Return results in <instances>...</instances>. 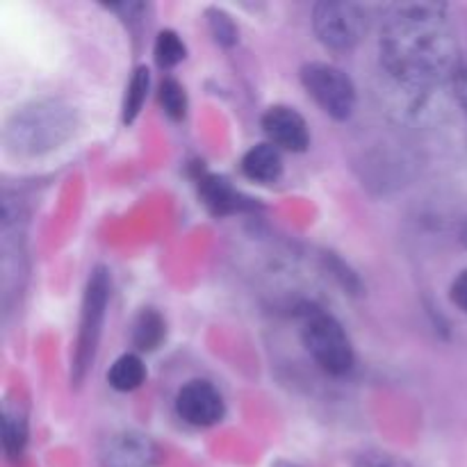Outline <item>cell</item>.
<instances>
[{
  "label": "cell",
  "mask_w": 467,
  "mask_h": 467,
  "mask_svg": "<svg viewBox=\"0 0 467 467\" xmlns=\"http://www.w3.org/2000/svg\"><path fill=\"white\" fill-rule=\"evenodd\" d=\"M381 62L409 89L451 82L463 59L445 5H395L381 27Z\"/></svg>",
  "instance_id": "cell-1"
},
{
  "label": "cell",
  "mask_w": 467,
  "mask_h": 467,
  "mask_svg": "<svg viewBox=\"0 0 467 467\" xmlns=\"http://www.w3.org/2000/svg\"><path fill=\"white\" fill-rule=\"evenodd\" d=\"M78 112L59 99H41L23 105L5 123L3 144L16 158H39L73 137Z\"/></svg>",
  "instance_id": "cell-2"
},
{
  "label": "cell",
  "mask_w": 467,
  "mask_h": 467,
  "mask_svg": "<svg viewBox=\"0 0 467 467\" xmlns=\"http://www.w3.org/2000/svg\"><path fill=\"white\" fill-rule=\"evenodd\" d=\"M301 340H304V347L313 356L315 363L333 377H342L354 365V347H351L345 328L333 315L324 313V310H304Z\"/></svg>",
  "instance_id": "cell-3"
},
{
  "label": "cell",
  "mask_w": 467,
  "mask_h": 467,
  "mask_svg": "<svg viewBox=\"0 0 467 467\" xmlns=\"http://www.w3.org/2000/svg\"><path fill=\"white\" fill-rule=\"evenodd\" d=\"M109 274L108 269L96 267L91 272L89 281H87L85 296H82V313H80V327H78L76 349H73V381H85L87 372H89L91 363L96 358V349H99L100 331H103L105 310H108L109 301Z\"/></svg>",
  "instance_id": "cell-4"
},
{
  "label": "cell",
  "mask_w": 467,
  "mask_h": 467,
  "mask_svg": "<svg viewBox=\"0 0 467 467\" xmlns=\"http://www.w3.org/2000/svg\"><path fill=\"white\" fill-rule=\"evenodd\" d=\"M301 85L328 117L345 121L354 112L356 87L342 68L327 62H308L301 68Z\"/></svg>",
  "instance_id": "cell-5"
},
{
  "label": "cell",
  "mask_w": 467,
  "mask_h": 467,
  "mask_svg": "<svg viewBox=\"0 0 467 467\" xmlns=\"http://www.w3.org/2000/svg\"><path fill=\"white\" fill-rule=\"evenodd\" d=\"M365 12L360 5L347 0H324L313 7V30L331 50H351L363 39Z\"/></svg>",
  "instance_id": "cell-6"
},
{
  "label": "cell",
  "mask_w": 467,
  "mask_h": 467,
  "mask_svg": "<svg viewBox=\"0 0 467 467\" xmlns=\"http://www.w3.org/2000/svg\"><path fill=\"white\" fill-rule=\"evenodd\" d=\"M176 413L182 422L205 429L222 422L223 413H226V404H223V397L219 395L213 383L196 379V381L185 383L178 390Z\"/></svg>",
  "instance_id": "cell-7"
},
{
  "label": "cell",
  "mask_w": 467,
  "mask_h": 467,
  "mask_svg": "<svg viewBox=\"0 0 467 467\" xmlns=\"http://www.w3.org/2000/svg\"><path fill=\"white\" fill-rule=\"evenodd\" d=\"M158 445L140 431H119L105 441L100 467H155Z\"/></svg>",
  "instance_id": "cell-8"
},
{
  "label": "cell",
  "mask_w": 467,
  "mask_h": 467,
  "mask_svg": "<svg viewBox=\"0 0 467 467\" xmlns=\"http://www.w3.org/2000/svg\"><path fill=\"white\" fill-rule=\"evenodd\" d=\"M263 130L269 137V144L276 149L304 153L310 146V132L306 119L287 105H272L263 114Z\"/></svg>",
  "instance_id": "cell-9"
},
{
  "label": "cell",
  "mask_w": 467,
  "mask_h": 467,
  "mask_svg": "<svg viewBox=\"0 0 467 467\" xmlns=\"http://www.w3.org/2000/svg\"><path fill=\"white\" fill-rule=\"evenodd\" d=\"M199 194L205 208L217 217L233 213H244L254 208V201L242 196L226 178L214 176V173H201L199 178Z\"/></svg>",
  "instance_id": "cell-10"
},
{
  "label": "cell",
  "mask_w": 467,
  "mask_h": 467,
  "mask_svg": "<svg viewBox=\"0 0 467 467\" xmlns=\"http://www.w3.org/2000/svg\"><path fill=\"white\" fill-rule=\"evenodd\" d=\"M242 173H244L249 181L263 182H276L283 173V158L281 150L274 144H258L254 149H249L242 158Z\"/></svg>",
  "instance_id": "cell-11"
},
{
  "label": "cell",
  "mask_w": 467,
  "mask_h": 467,
  "mask_svg": "<svg viewBox=\"0 0 467 467\" xmlns=\"http://www.w3.org/2000/svg\"><path fill=\"white\" fill-rule=\"evenodd\" d=\"M27 445V413L18 401L3 406V447L7 459L16 461Z\"/></svg>",
  "instance_id": "cell-12"
},
{
  "label": "cell",
  "mask_w": 467,
  "mask_h": 467,
  "mask_svg": "<svg viewBox=\"0 0 467 467\" xmlns=\"http://www.w3.org/2000/svg\"><path fill=\"white\" fill-rule=\"evenodd\" d=\"M167 336V322L153 308H144L132 322V345L140 351H155Z\"/></svg>",
  "instance_id": "cell-13"
},
{
  "label": "cell",
  "mask_w": 467,
  "mask_h": 467,
  "mask_svg": "<svg viewBox=\"0 0 467 467\" xmlns=\"http://www.w3.org/2000/svg\"><path fill=\"white\" fill-rule=\"evenodd\" d=\"M146 368L140 356L123 354L112 363L108 372V383L119 392H132L144 383Z\"/></svg>",
  "instance_id": "cell-14"
},
{
  "label": "cell",
  "mask_w": 467,
  "mask_h": 467,
  "mask_svg": "<svg viewBox=\"0 0 467 467\" xmlns=\"http://www.w3.org/2000/svg\"><path fill=\"white\" fill-rule=\"evenodd\" d=\"M149 85H150L149 68L146 67L135 68L130 82H128L126 99H123V123H132L137 119V114L141 112L146 94H149Z\"/></svg>",
  "instance_id": "cell-15"
},
{
  "label": "cell",
  "mask_w": 467,
  "mask_h": 467,
  "mask_svg": "<svg viewBox=\"0 0 467 467\" xmlns=\"http://www.w3.org/2000/svg\"><path fill=\"white\" fill-rule=\"evenodd\" d=\"M160 105H162L164 114L173 121H182L187 114V94L185 87L176 80V78H164L160 85Z\"/></svg>",
  "instance_id": "cell-16"
},
{
  "label": "cell",
  "mask_w": 467,
  "mask_h": 467,
  "mask_svg": "<svg viewBox=\"0 0 467 467\" xmlns=\"http://www.w3.org/2000/svg\"><path fill=\"white\" fill-rule=\"evenodd\" d=\"M187 48L173 30H162L155 39V62L160 68H173L185 59Z\"/></svg>",
  "instance_id": "cell-17"
},
{
  "label": "cell",
  "mask_w": 467,
  "mask_h": 467,
  "mask_svg": "<svg viewBox=\"0 0 467 467\" xmlns=\"http://www.w3.org/2000/svg\"><path fill=\"white\" fill-rule=\"evenodd\" d=\"M208 26H210V32H213L214 41H217L219 46H226V48H231V46L237 44V26L235 21H233L231 16H228L223 9H208Z\"/></svg>",
  "instance_id": "cell-18"
},
{
  "label": "cell",
  "mask_w": 467,
  "mask_h": 467,
  "mask_svg": "<svg viewBox=\"0 0 467 467\" xmlns=\"http://www.w3.org/2000/svg\"><path fill=\"white\" fill-rule=\"evenodd\" d=\"M451 89H454L456 100L461 103V108L467 112V59H463L456 71V76L451 78Z\"/></svg>",
  "instance_id": "cell-19"
},
{
  "label": "cell",
  "mask_w": 467,
  "mask_h": 467,
  "mask_svg": "<svg viewBox=\"0 0 467 467\" xmlns=\"http://www.w3.org/2000/svg\"><path fill=\"white\" fill-rule=\"evenodd\" d=\"M450 296H451V301H454V304L459 306V308L467 315V269H465V272H461L459 276L454 278V283H451Z\"/></svg>",
  "instance_id": "cell-20"
},
{
  "label": "cell",
  "mask_w": 467,
  "mask_h": 467,
  "mask_svg": "<svg viewBox=\"0 0 467 467\" xmlns=\"http://www.w3.org/2000/svg\"><path fill=\"white\" fill-rule=\"evenodd\" d=\"M356 467H400L386 454H363Z\"/></svg>",
  "instance_id": "cell-21"
},
{
  "label": "cell",
  "mask_w": 467,
  "mask_h": 467,
  "mask_svg": "<svg viewBox=\"0 0 467 467\" xmlns=\"http://www.w3.org/2000/svg\"><path fill=\"white\" fill-rule=\"evenodd\" d=\"M461 244H463L467 249V222L463 223V226H461Z\"/></svg>",
  "instance_id": "cell-22"
}]
</instances>
